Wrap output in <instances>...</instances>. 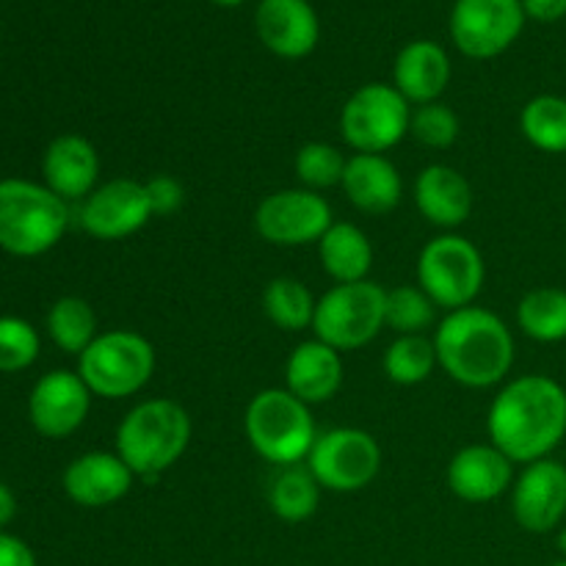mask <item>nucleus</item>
Masks as SVG:
<instances>
[{"mask_svg":"<svg viewBox=\"0 0 566 566\" xmlns=\"http://www.w3.org/2000/svg\"><path fill=\"white\" fill-rule=\"evenodd\" d=\"M486 431L514 464L547 459L566 437V390L545 374L506 381L486 415Z\"/></svg>","mask_w":566,"mask_h":566,"instance_id":"nucleus-1","label":"nucleus"},{"mask_svg":"<svg viewBox=\"0 0 566 566\" xmlns=\"http://www.w3.org/2000/svg\"><path fill=\"white\" fill-rule=\"evenodd\" d=\"M437 363L448 379L470 390H486L506 381L514 365V335L501 315L484 307L453 310L434 332Z\"/></svg>","mask_w":566,"mask_h":566,"instance_id":"nucleus-2","label":"nucleus"},{"mask_svg":"<svg viewBox=\"0 0 566 566\" xmlns=\"http://www.w3.org/2000/svg\"><path fill=\"white\" fill-rule=\"evenodd\" d=\"M193 423L171 398H149L133 407L116 429V453L136 479H158L188 451Z\"/></svg>","mask_w":566,"mask_h":566,"instance_id":"nucleus-3","label":"nucleus"},{"mask_svg":"<svg viewBox=\"0 0 566 566\" xmlns=\"http://www.w3.org/2000/svg\"><path fill=\"white\" fill-rule=\"evenodd\" d=\"M70 208L48 186L0 180V249L14 258H39L64 238Z\"/></svg>","mask_w":566,"mask_h":566,"instance_id":"nucleus-4","label":"nucleus"},{"mask_svg":"<svg viewBox=\"0 0 566 566\" xmlns=\"http://www.w3.org/2000/svg\"><path fill=\"white\" fill-rule=\"evenodd\" d=\"M243 429L254 453L276 468L304 462L318 437L310 407L285 387L258 392L247 407Z\"/></svg>","mask_w":566,"mask_h":566,"instance_id":"nucleus-5","label":"nucleus"},{"mask_svg":"<svg viewBox=\"0 0 566 566\" xmlns=\"http://www.w3.org/2000/svg\"><path fill=\"white\" fill-rule=\"evenodd\" d=\"M155 346L133 329H111L94 337L77 357V376L92 396L125 401L149 385L155 374Z\"/></svg>","mask_w":566,"mask_h":566,"instance_id":"nucleus-6","label":"nucleus"},{"mask_svg":"<svg viewBox=\"0 0 566 566\" xmlns=\"http://www.w3.org/2000/svg\"><path fill=\"white\" fill-rule=\"evenodd\" d=\"M385 304L387 291L379 282L329 287L315 304V337L340 354L365 348L385 329Z\"/></svg>","mask_w":566,"mask_h":566,"instance_id":"nucleus-7","label":"nucleus"},{"mask_svg":"<svg viewBox=\"0 0 566 566\" xmlns=\"http://www.w3.org/2000/svg\"><path fill=\"white\" fill-rule=\"evenodd\" d=\"M486 280L484 254L457 232L431 238L418 258V285L440 310H462L479 298Z\"/></svg>","mask_w":566,"mask_h":566,"instance_id":"nucleus-8","label":"nucleus"},{"mask_svg":"<svg viewBox=\"0 0 566 566\" xmlns=\"http://www.w3.org/2000/svg\"><path fill=\"white\" fill-rule=\"evenodd\" d=\"M412 108L392 83H365L340 111V136L354 153L385 155L409 136Z\"/></svg>","mask_w":566,"mask_h":566,"instance_id":"nucleus-9","label":"nucleus"},{"mask_svg":"<svg viewBox=\"0 0 566 566\" xmlns=\"http://www.w3.org/2000/svg\"><path fill=\"white\" fill-rule=\"evenodd\" d=\"M307 470L321 490L348 495L374 484L381 470V448L376 437L363 429H329L315 437Z\"/></svg>","mask_w":566,"mask_h":566,"instance_id":"nucleus-10","label":"nucleus"},{"mask_svg":"<svg viewBox=\"0 0 566 566\" xmlns=\"http://www.w3.org/2000/svg\"><path fill=\"white\" fill-rule=\"evenodd\" d=\"M332 224L329 202L307 188H282L269 193L254 210V230L271 247H310L318 243Z\"/></svg>","mask_w":566,"mask_h":566,"instance_id":"nucleus-11","label":"nucleus"},{"mask_svg":"<svg viewBox=\"0 0 566 566\" xmlns=\"http://www.w3.org/2000/svg\"><path fill=\"white\" fill-rule=\"evenodd\" d=\"M520 0H457L451 11V39L468 59H495L506 53L525 28Z\"/></svg>","mask_w":566,"mask_h":566,"instance_id":"nucleus-12","label":"nucleus"},{"mask_svg":"<svg viewBox=\"0 0 566 566\" xmlns=\"http://www.w3.org/2000/svg\"><path fill=\"white\" fill-rule=\"evenodd\" d=\"M153 219L147 186L130 177H116L94 188L81 205V227L97 241H122L136 235Z\"/></svg>","mask_w":566,"mask_h":566,"instance_id":"nucleus-13","label":"nucleus"},{"mask_svg":"<svg viewBox=\"0 0 566 566\" xmlns=\"http://www.w3.org/2000/svg\"><path fill=\"white\" fill-rule=\"evenodd\" d=\"M512 514L528 534H551L566 517V464L553 457L525 464L512 486Z\"/></svg>","mask_w":566,"mask_h":566,"instance_id":"nucleus-14","label":"nucleus"},{"mask_svg":"<svg viewBox=\"0 0 566 566\" xmlns=\"http://www.w3.org/2000/svg\"><path fill=\"white\" fill-rule=\"evenodd\" d=\"M92 390L72 370H50L33 385L28 398L31 426L48 440H64L75 434L88 418Z\"/></svg>","mask_w":566,"mask_h":566,"instance_id":"nucleus-15","label":"nucleus"},{"mask_svg":"<svg viewBox=\"0 0 566 566\" xmlns=\"http://www.w3.org/2000/svg\"><path fill=\"white\" fill-rule=\"evenodd\" d=\"M254 28L265 48L287 61L307 59L321 39V22L310 0H260Z\"/></svg>","mask_w":566,"mask_h":566,"instance_id":"nucleus-16","label":"nucleus"},{"mask_svg":"<svg viewBox=\"0 0 566 566\" xmlns=\"http://www.w3.org/2000/svg\"><path fill=\"white\" fill-rule=\"evenodd\" d=\"M133 470L119 459V453L88 451L72 459L64 470L66 497L83 509H105L119 503L130 492Z\"/></svg>","mask_w":566,"mask_h":566,"instance_id":"nucleus-17","label":"nucleus"},{"mask_svg":"<svg viewBox=\"0 0 566 566\" xmlns=\"http://www.w3.org/2000/svg\"><path fill=\"white\" fill-rule=\"evenodd\" d=\"M448 486L464 503H490L514 486V462L495 446H468L448 464Z\"/></svg>","mask_w":566,"mask_h":566,"instance_id":"nucleus-18","label":"nucleus"},{"mask_svg":"<svg viewBox=\"0 0 566 566\" xmlns=\"http://www.w3.org/2000/svg\"><path fill=\"white\" fill-rule=\"evenodd\" d=\"M44 186L61 197L64 202L86 199L97 188L99 177V155L88 138L77 133H64L53 138L44 149L42 158Z\"/></svg>","mask_w":566,"mask_h":566,"instance_id":"nucleus-19","label":"nucleus"},{"mask_svg":"<svg viewBox=\"0 0 566 566\" xmlns=\"http://www.w3.org/2000/svg\"><path fill=\"white\" fill-rule=\"evenodd\" d=\"M415 205L429 224L457 230L473 213V188L453 166L431 164L415 180Z\"/></svg>","mask_w":566,"mask_h":566,"instance_id":"nucleus-20","label":"nucleus"},{"mask_svg":"<svg viewBox=\"0 0 566 566\" xmlns=\"http://www.w3.org/2000/svg\"><path fill=\"white\" fill-rule=\"evenodd\" d=\"M343 193L348 202L368 216H385L401 205L403 182L401 171L396 169L385 155H365L354 153L348 158L346 171L340 180Z\"/></svg>","mask_w":566,"mask_h":566,"instance_id":"nucleus-21","label":"nucleus"},{"mask_svg":"<svg viewBox=\"0 0 566 566\" xmlns=\"http://www.w3.org/2000/svg\"><path fill=\"white\" fill-rule=\"evenodd\" d=\"M343 385L340 352L315 340L298 343L285 363V390H291L307 407L326 403Z\"/></svg>","mask_w":566,"mask_h":566,"instance_id":"nucleus-22","label":"nucleus"},{"mask_svg":"<svg viewBox=\"0 0 566 566\" xmlns=\"http://www.w3.org/2000/svg\"><path fill=\"white\" fill-rule=\"evenodd\" d=\"M451 83V59L446 50L431 39L409 42L396 55L392 66V86L409 99V105L437 103Z\"/></svg>","mask_w":566,"mask_h":566,"instance_id":"nucleus-23","label":"nucleus"},{"mask_svg":"<svg viewBox=\"0 0 566 566\" xmlns=\"http://www.w3.org/2000/svg\"><path fill=\"white\" fill-rule=\"evenodd\" d=\"M318 260L335 285L368 280L374 269V243L352 221H335L318 241Z\"/></svg>","mask_w":566,"mask_h":566,"instance_id":"nucleus-24","label":"nucleus"},{"mask_svg":"<svg viewBox=\"0 0 566 566\" xmlns=\"http://www.w3.org/2000/svg\"><path fill=\"white\" fill-rule=\"evenodd\" d=\"M517 326L536 343L566 340V291L564 287H534L517 304Z\"/></svg>","mask_w":566,"mask_h":566,"instance_id":"nucleus-25","label":"nucleus"},{"mask_svg":"<svg viewBox=\"0 0 566 566\" xmlns=\"http://www.w3.org/2000/svg\"><path fill=\"white\" fill-rule=\"evenodd\" d=\"M315 296L296 276H274L263 291V313L276 329L304 332L313 329Z\"/></svg>","mask_w":566,"mask_h":566,"instance_id":"nucleus-26","label":"nucleus"},{"mask_svg":"<svg viewBox=\"0 0 566 566\" xmlns=\"http://www.w3.org/2000/svg\"><path fill=\"white\" fill-rule=\"evenodd\" d=\"M321 484L307 468H282L269 486V506L282 523H304L318 512Z\"/></svg>","mask_w":566,"mask_h":566,"instance_id":"nucleus-27","label":"nucleus"},{"mask_svg":"<svg viewBox=\"0 0 566 566\" xmlns=\"http://www.w3.org/2000/svg\"><path fill=\"white\" fill-rule=\"evenodd\" d=\"M520 130L525 142L539 153H566V97L558 94H539L528 99L520 111Z\"/></svg>","mask_w":566,"mask_h":566,"instance_id":"nucleus-28","label":"nucleus"},{"mask_svg":"<svg viewBox=\"0 0 566 566\" xmlns=\"http://www.w3.org/2000/svg\"><path fill=\"white\" fill-rule=\"evenodd\" d=\"M48 332L61 352L81 357L97 337V315L86 298L64 296L50 307Z\"/></svg>","mask_w":566,"mask_h":566,"instance_id":"nucleus-29","label":"nucleus"},{"mask_svg":"<svg viewBox=\"0 0 566 566\" xmlns=\"http://www.w3.org/2000/svg\"><path fill=\"white\" fill-rule=\"evenodd\" d=\"M381 365L392 385L415 387L423 385L440 363H437L434 340H429L426 335H398L387 346Z\"/></svg>","mask_w":566,"mask_h":566,"instance_id":"nucleus-30","label":"nucleus"},{"mask_svg":"<svg viewBox=\"0 0 566 566\" xmlns=\"http://www.w3.org/2000/svg\"><path fill=\"white\" fill-rule=\"evenodd\" d=\"M437 304L420 285H398L387 291L385 326L396 335H423L437 321Z\"/></svg>","mask_w":566,"mask_h":566,"instance_id":"nucleus-31","label":"nucleus"},{"mask_svg":"<svg viewBox=\"0 0 566 566\" xmlns=\"http://www.w3.org/2000/svg\"><path fill=\"white\" fill-rule=\"evenodd\" d=\"M348 158L337 147L326 142H307L296 153L293 160V171H296L298 182L307 191H324V188L340 186L343 171H346Z\"/></svg>","mask_w":566,"mask_h":566,"instance_id":"nucleus-32","label":"nucleus"},{"mask_svg":"<svg viewBox=\"0 0 566 566\" xmlns=\"http://www.w3.org/2000/svg\"><path fill=\"white\" fill-rule=\"evenodd\" d=\"M459 130H462V125H459L457 111L451 105L440 103V99L437 103L418 105L412 111V122H409V133L429 149L453 147L459 138Z\"/></svg>","mask_w":566,"mask_h":566,"instance_id":"nucleus-33","label":"nucleus"},{"mask_svg":"<svg viewBox=\"0 0 566 566\" xmlns=\"http://www.w3.org/2000/svg\"><path fill=\"white\" fill-rule=\"evenodd\" d=\"M39 357V335L28 321L3 315L0 318V374H20Z\"/></svg>","mask_w":566,"mask_h":566,"instance_id":"nucleus-34","label":"nucleus"},{"mask_svg":"<svg viewBox=\"0 0 566 566\" xmlns=\"http://www.w3.org/2000/svg\"><path fill=\"white\" fill-rule=\"evenodd\" d=\"M144 186H147L153 216H171L182 208V202H186V188H182V182L171 175L149 177Z\"/></svg>","mask_w":566,"mask_h":566,"instance_id":"nucleus-35","label":"nucleus"},{"mask_svg":"<svg viewBox=\"0 0 566 566\" xmlns=\"http://www.w3.org/2000/svg\"><path fill=\"white\" fill-rule=\"evenodd\" d=\"M0 566H36V556L20 536L0 531Z\"/></svg>","mask_w":566,"mask_h":566,"instance_id":"nucleus-36","label":"nucleus"},{"mask_svg":"<svg viewBox=\"0 0 566 566\" xmlns=\"http://www.w3.org/2000/svg\"><path fill=\"white\" fill-rule=\"evenodd\" d=\"M525 17L536 22H558L566 17V0H520Z\"/></svg>","mask_w":566,"mask_h":566,"instance_id":"nucleus-37","label":"nucleus"},{"mask_svg":"<svg viewBox=\"0 0 566 566\" xmlns=\"http://www.w3.org/2000/svg\"><path fill=\"white\" fill-rule=\"evenodd\" d=\"M14 517H17V497H14V492H11L9 486L0 481V528H3V525H9Z\"/></svg>","mask_w":566,"mask_h":566,"instance_id":"nucleus-38","label":"nucleus"},{"mask_svg":"<svg viewBox=\"0 0 566 566\" xmlns=\"http://www.w3.org/2000/svg\"><path fill=\"white\" fill-rule=\"evenodd\" d=\"M210 3H216V6H227V9H230V6H241L243 0H210Z\"/></svg>","mask_w":566,"mask_h":566,"instance_id":"nucleus-39","label":"nucleus"},{"mask_svg":"<svg viewBox=\"0 0 566 566\" xmlns=\"http://www.w3.org/2000/svg\"><path fill=\"white\" fill-rule=\"evenodd\" d=\"M558 547H562V553L566 556V528L562 531V536H558Z\"/></svg>","mask_w":566,"mask_h":566,"instance_id":"nucleus-40","label":"nucleus"},{"mask_svg":"<svg viewBox=\"0 0 566 566\" xmlns=\"http://www.w3.org/2000/svg\"><path fill=\"white\" fill-rule=\"evenodd\" d=\"M553 566H566V558H562V562H556Z\"/></svg>","mask_w":566,"mask_h":566,"instance_id":"nucleus-41","label":"nucleus"}]
</instances>
